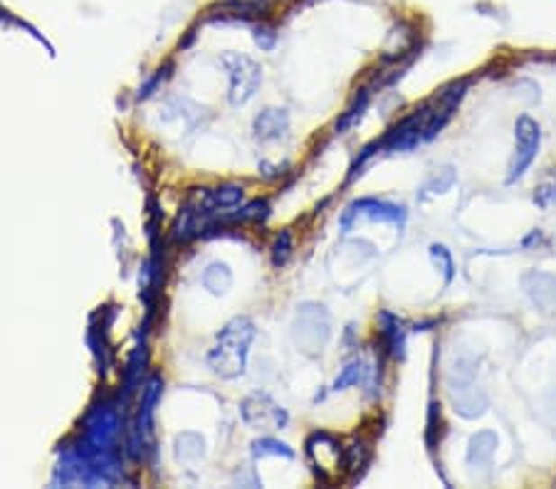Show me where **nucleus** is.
Instances as JSON below:
<instances>
[{
    "instance_id": "obj_11",
    "label": "nucleus",
    "mask_w": 556,
    "mask_h": 489,
    "mask_svg": "<svg viewBox=\"0 0 556 489\" xmlns=\"http://www.w3.org/2000/svg\"><path fill=\"white\" fill-rule=\"evenodd\" d=\"M159 394H161V378H151V384L146 385L144 405L139 412V432H144V435L151 432V418H154V405L159 401Z\"/></svg>"
},
{
    "instance_id": "obj_3",
    "label": "nucleus",
    "mask_w": 556,
    "mask_h": 489,
    "mask_svg": "<svg viewBox=\"0 0 556 489\" xmlns=\"http://www.w3.org/2000/svg\"><path fill=\"white\" fill-rule=\"evenodd\" d=\"M252 336H255V329H252V324L245 321V319L228 326V329L223 331V339L218 336V344L221 346H215L213 354H221V361H213V368L223 376L242 374L245 354H248V351H242V349L238 351V346H248L250 341H252Z\"/></svg>"
},
{
    "instance_id": "obj_13",
    "label": "nucleus",
    "mask_w": 556,
    "mask_h": 489,
    "mask_svg": "<svg viewBox=\"0 0 556 489\" xmlns=\"http://www.w3.org/2000/svg\"><path fill=\"white\" fill-rule=\"evenodd\" d=\"M452 183H455V171H452L451 166H448V168H441V171L433 176L431 181L423 186L421 201H425V198H431V195H438V193L451 191Z\"/></svg>"
},
{
    "instance_id": "obj_15",
    "label": "nucleus",
    "mask_w": 556,
    "mask_h": 489,
    "mask_svg": "<svg viewBox=\"0 0 556 489\" xmlns=\"http://www.w3.org/2000/svg\"><path fill=\"white\" fill-rule=\"evenodd\" d=\"M364 378V366L359 364V361H354V364H349L342 371V376L334 381V391H344L346 385H354L359 384Z\"/></svg>"
},
{
    "instance_id": "obj_8",
    "label": "nucleus",
    "mask_w": 556,
    "mask_h": 489,
    "mask_svg": "<svg viewBox=\"0 0 556 489\" xmlns=\"http://www.w3.org/2000/svg\"><path fill=\"white\" fill-rule=\"evenodd\" d=\"M452 405H455V412L460 418L475 421L488 411V395L482 394L478 385H472V388H465L460 394H452Z\"/></svg>"
},
{
    "instance_id": "obj_14",
    "label": "nucleus",
    "mask_w": 556,
    "mask_h": 489,
    "mask_svg": "<svg viewBox=\"0 0 556 489\" xmlns=\"http://www.w3.org/2000/svg\"><path fill=\"white\" fill-rule=\"evenodd\" d=\"M369 96H371V92L369 89H364L361 92V99H356V104L349 109V112H344V116L336 122V131H346L349 126H354L359 119H361V114H364L366 104H369Z\"/></svg>"
},
{
    "instance_id": "obj_12",
    "label": "nucleus",
    "mask_w": 556,
    "mask_h": 489,
    "mask_svg": "<svg viewBox=\"0 0 556 489\" xmlns=\"http://www.w3.org/2000/svg\"><path fill=\"white\" fill-rule=\"evenodd\" d=\"M428 255H431L433 265H435V267L442 272V279H445V285H451L452 277H455V265H452L451 249L445 248V245H438V242H433L431 249H428Z\"/></svg>"
},
{
    "instance_id": "obj_2",
    "label": "nucleus",
    "mask_w": 556,
    "mask_h": 489,
    "mask_svg": "<svg viewBox=\"0 0 556 489\" xmlns=\"http://www.w3.org/2000/svg\"><path fill=\"white\" fill-rule=\"evenodd\" d=\"M539 146H542V129L532 116L522 114L515 122V156L509 161L507 186L517 183L529 171V166L539 154Z\"/></svg>"
},
{
    "instance_id": "obj_7",
    "label": "nucleus",
    "mask_w": 556,
    "mask_h": 489,
    "mask_svg": "<svg viewBox=\"0 0 556 489\" xmlns=\"http://www.w3.org/2000/svg\"><path fill=\"white\" fill-rule=\"evenodd\" d=\"M495 450H497V435L492 430H479L475 432L468 442V455L465 460L470 465L472 470H485L492 465V457H495Z\"/></svg>"
},
{
    "instance_id": "obj_18",
    "label": "nucleus",
    "mask_w": 556,
    "mask_h": 489,
    "mask_svg": "<svg viewBox=\"0 0 556 489\" xmlns=\"http://www.w3.org/2000/svg\"><path fill=\"white\" fill-rule=\"evenodd\" d=\"M534 201H537L542 208H549V205L556 201V188H551V186H544L542 191H537Z\"/></svg>"
},
{
    "instance_id": "obj_6",
    "label": "nucleus",
    "mask_w": 556,
    "mask_h": 489,
    "mask_svg": "<svg viewBox=\"0 0 556 489\" xmlns=\"http://www.w3.org/2000/svg\"><path fill=\"white\" fill-rule=\"evenodd\" d=\"M359 215L371 218V221L396 222V225H401V222L406 221V211H403L401 205H394V203H386V201H376V198H366V201L354 203V205L349 208V213L344 215V221H342L344 231H349L351 221L359 218Z\"/></svg>"
},
{
    "instance_id": "obj_1",
    "label": "nucleus",
    "mask_w": 556,
    "mask_h": 489,
    "mask_svg": "<svg viewBox=\"0 0 556 489\" xmlns=\"http://www.w3.org/2000/svg\"><path fill=\"white\" fill-rule=\"evenodd\" d=\"M465 89H468V82H455V85L445 86L441 95L433 96L428 104H423L411 116H406L401 124H396L381 141H376L371 149H366L364 158L359 163H364L378 149L381 151H411L415 146L428 144L431 139L441 134L442 126L451 122L452 112L460 104Z\"/></svg>"
},
{
    "instance_id": "obj_10",
    "label": "nucleus",
    "mask_w": 556,
    "mask_h": 489,
    "mask_svg": "<svg viewBox=\"0 0 556 489\" xmlns=\"http://www.w3.org/2000/svg\"><path fill=\"white\" fill-rule=\"evenodd\" d=\"M381 324H384L381 334H384L388 351L401 358L403 349H406V331H403L401 321H398V317H394L391 312H384V314H381Z\"/></svg>"
},
{
    "instance_id": "obj_5",
    "label": "nucleus",
    "mask_w": 556,
    "mask_h": 489,
    "mask_svg": "<svg viewBox=\"0 0 556 489\" xmlns=\"http://www.w3.org/2000/svg\"><path fill=\"white\" fill-rule=\"evenodd\" d=\"M522 289L527 292L529 302L542 312H556V275L529 269L522 275Z\"/></svg>"
},
{
    "instance_id": "obj_16",
    "label": "nucleus",
    "mask_w": 556,
    "mask_h": 489,
    "mask_svg": "<svg viewBox=\"0 0 556 489\" xmlns=\"http://www.w3.org/2000/svg\"><path fill=\"white\" fill-rule=\"evenodd\" d=\"M289 255H292V235H289V231L279 232V238L275 240V248H272V259H275V265H285L289 259Z\"/></svg>"
},
{
    "instance_id": "obj_9",
    "label": "nucleus",
    "mask_w": 556,
    "mask_h": 489,
    "mask_svg": "<svg viewBox=\"0 0 556 489\" xmlns=\"http://www.w3.org/2000/svg\"><path fill=\"white\" fill-rule=\"evenodd\" d=\"M289 116L282 112V109H268L265 114L258 116L255 122V129H258V136L262 139H278L287 131Z\"/></svg>"
},
{
    "instance_id": "obj_17",
    "label": "nucleus",
    "mask_w": 556,
    "mask_h": 489,
    "mask_svg": "<svg viewBox=\"0 0 556 489\" xmlns=\"http://www.w3.org/2000/svg\"><path fill=\"white\" fill-rule=\"evenodd\" d=\"M255 448H258V455H282V457H292V455H295L285 442L278 440H262L258 442Z\"/></svg>"
},
{
    "instance_id": "obj_4",
    "label": "nucleus",
    "mask_w": 556,
    "mask_h": 489,
    "mask_svg": "<svg viewBox=\"0 0 556 489\" xmlns=\"http://www.w3.org/2000/svg\"><path fill=\"white\" fill-rule=\"evenodd\" d=\"M307 457L319 480L329 482L344 467V450L329 432H314L307 440Z\"/></svg>"
}]
</instances>
